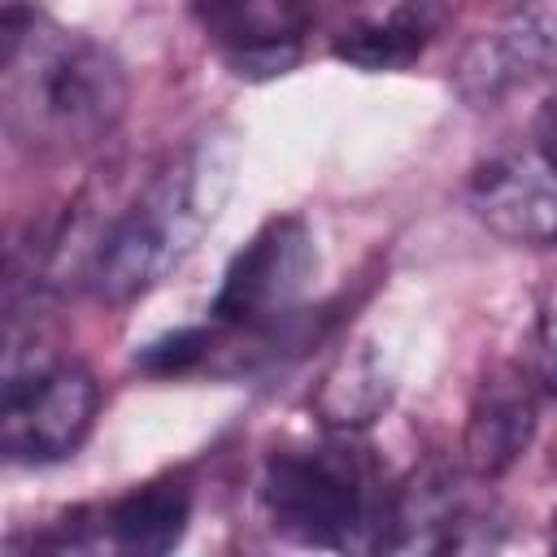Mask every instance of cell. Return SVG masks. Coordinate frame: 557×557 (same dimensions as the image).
I'll return each instance as SVG.
<instances>
[{
	"mask_svg": "<svg viewBox=\"0 0 557 557\" xmlns=\"http://www.w3.org/2000/svg\"><path fill=\"white\" fill-rule=\"evenodd\" d=\"M205 44L248 78L287 74L318 17L313 0H191Z\"/></svg>",
	"mask_w": 557,
	"mask_h": 557,
	"instance_id": "cell-7",
	"label": "cell"
},
{
	"mask_svg": "<svg viewBox=\"0 0 557 557\" xmlns=\"http://www.w3.org/2000/svg\"><path fill=\"white\" fill-rule=\"evenodd\" d=\"M257 505L270 531L300 548L379 553L387 544L392 487L374 457L352 444V431L274 448L257 474Z\"/></svg>",
	"mask_w": 557,
	"mask_h": 557,
	"instance_id": "cell-2",
	"label": "cell"
},
{
	"mask_svg": "<svg viewBox=\"0 0 557 557\" xmlns=\"http://www.w3.org/2000/svg\"><path fill=\"white\" fill-rule=\"evenodd\" d=\"M470 213L513 248L557 244V165L540 148L487 157L466 187Z\"/></svg>",
	"mask_w": 557,
	"mask_h": 557,
	"instance_id": "cell-8",
	"label": "cell"
},
{
	"mask_svg": "<svg viewBox=\"0 0 557 557\" xmlns=\"http://www.w3.org/2000/svg\"><path fill=\"white\" fill-rule=\"evenodd\" d=\"M392 387L396 383H392L383 352L374 344H352L322 374L313 392V409L331 431H361L387 409Z\"/></svg>",
	"mask_w": 557,
	"mask_h": 557,
	"instance_id": "cell-11",
	"label": "cell"
},
{
	"mask_svg": "<svg viewBox=\"0 0 557 557\" xmlns=\"http://www.w3.org/2000/svg\"><path fill=\"white\" fill-rule=\"evenodd\" d=\"M540 405L518 366H496L483 374L461 435V466L470 479H500L535 440Z\"/></svg>",
	"mask_w": 557,
	"mask_h": 557,
	"instance_id": "cell-9",
	"label": "cell"
},
{
	"mask_svg": "<svg viewBox=\"0 0 557 557\" xmlns=\"http://www.w3.org/2000/svg\"><path fill=\"white\" fill-rule=\"evenodd\" d=\"M100 413V383L78 361L9 366L0 396V448L17 466H48L78 453Z\"/></svg>",
	"mask_w": 557,
	"mask_h": 557,
	"instance_id": "cell-4",
	"label": "cell"
},
{
	"mask_svg": "<svg viewBox=\"0 0 557 557\" xmlns=\"http://www.w3.org/2000/svg\"><path fill=\"white\" fill-rule=\"evenodd\" d=\"M453 83L474 109H492L535 83H557V0H518L461 52Z\"/></svg>",
	"mask_w": 557,
	"mask_h": 557,
	"instance_id": "cell-6",
	"label": "cell"
},
{
	"mask_svg": "<svg viewBox=\"0 0 557 557\" xmlns=\"http://www.w3.org/2000/svg\"><path fill=\"white\" fill-rule=\"evenodd\" d=\"M218 183L222 170L209 148H191L165 161L91 244L83 265V283L91 287V296L104 305H126L152 292L213 222V205L222 200Z\"/></svg>",
	"mask_w": 557,
	"mask_h": 557,
	"instance_id": "cell-3",
	"label": "cell"
},
{
	"mask_svg": "<svg viewBox=\"0 0 557 557\" xmlns=\"http://www.w3.org/2000/svg\"><path fill=\"white\" fill-rule=\"evenodd\" d=\"M191 518V492L178 479H161V483H144L126 496H117L96 522L104 544L122 548V553H139V557H157L170 553Z\"/></svg>",
	"mask_w": 557,
	"mask_h": 557,
	"instance_id": "cell-10",
	"label": "cell"
},
{
	"mask_svg": "<svg viewBox=\"0 0 557 557\" xmlns=\"http://www.w3.org/2000/svg\"><path fill=\"white\" fill-rule=\"evenodd\" d=\"M213 322L209 326H183V331H170V335H161V339H152V344H144V352L135 357L144 370H152V374H183V370H191L196 361H205V352H209V344H213Z\"/></svg>",
	"mask_w": 557,
	"mask_h": 557,
	"instance_id": "cell-13",
	"label": "cell"
},
{
	"mask_svg": "<svg viewBox=\"0 0 557 557\" xmlns=\"http://www.w3.org/2000/svg\"><path fill=\"white\" fill-rule=\"evenodd\" d=\"M535 374L557 396V287L540 305V322H535Z\"/></svg>",
	"mask_w": 557,
	"mask_h": 557,
	"instance_id": "cell-14",
	"label": "cell"
},
{
	"mask_svg": "<svg viewBox=\"0 0 557 557\" xmlns=\"http://www.w3.org/2000/svg\"><path fill=\"white\" fill-rule=\"evenodd\" d=\"M431 30L435 22L418 13H361L331 39V57L357 70H370V74L400 70L426 48Z\"/></svg>",
	"mask_w": 557,
	"mask_h": 557,
	"instance_id": "cell-12",
	"label": "cell"
},
{
	"mask_svg": "<svg viewBox=\"0 0 557 557\" xmlns=\"http://www.w3.org/2000/svg\"><path fill=\"white\" fill-rule=\"evenodd\" d=\"M535 148L557 165V91H553V100L544 104V113H540V126H535Z\"/></svg>",
	"mask_w": 557,
	"mask_h": 557,
	"instance_id": "cell-15",
	"label": "cell"
},
{
	"mask_svg": "<svg viewBox=\"0 0 557 557\" xmlns=\"http://www.w3.org/2000/svg\"><path fill=\"white\" fill-rule=\"evenodd\" d=\"M0 113L13 148L78 157L122 122L126 74L91 35L30 4H9L0 22Z\"/></svg>",
	"mask_w": 557,
	"mask_h": 557,
	"instance_id": "cell-1",
	"label": "cell"
},
{
	"mask_svg": "<svg viewBox=\"0 0 557 557\" xmlns=\"http://www.w3.org/2000/svg\"><path fill=\"white\" fill-rule=\"evenodd\" d=\"M313 265H318V248H313L305 218H296V213L270 218L231 257L222 283H218V296L209 305V313H213L209 322H218V331L278 326L305 296Z\"/></svg>",
	"mask_w": 557,
	"mask_h": 557,
	"instance_id": "cell-5",
	"label": "cell"
}]
</instances>
